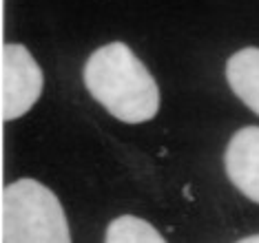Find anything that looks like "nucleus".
<instances>
[{"instance_id": "3", "label": "nucleus", "mask_w": 259, "mask_h": 243, "mask_svg": "<svg viewBox=\"0 0 259 243\" xmlns=\"http://www.w3.org/2000/svg\"><path fill=\"white\" fill-rule=\"evenodd\" d=\"M45 86L42 69L27 46H0V115L3 120H18L33 109Z\"/></svg>"}, {"instance_id": "6", "label": "nucleus", "mask_w": 259, "mask_h": 243, "mask_svg": "<svg viewBox=\"0 0 259 243\" xmlns=\"http://www.w3.org/2000/svg\"><path fill=\"white\" fill-rule=\"evenodd\" d=\"M104 243H166V241L149 221L133 215H124L109 223Z\"/></svg>"}, {"instance_id": "5", "label": "nucleus", "mask_w": 259, "mask_h": 243, "mask_svg": "<svg viewBox=\"0 0 259 243\" xmlns=\"http://www.w3.org/2000/svg\"><path fill=\"white\" fill-rule=\"evenodd\" d=\"M226 80L235 95L259 115V46H246L228 58Z\"/></svg>"}, {"instance_id": "2", "label": "nucleus", "mask_w": 259, "mask_h": 243, "mask_svg": "<svg viewBox=\"0 0 259 243\" xmlns=\"http://www.w3.org/2000/svg\"><path fill=\"white\" fill-rule=\"evenodd\" d=\"M3 243H71L60 201L45 183L18 179L0 195Z\"/></svg>"}, {"instance_id": "4", "label": "nucleus", "mask_w": 259, "mask_h": 243, "mask_svg": "<svg viewBox=\"0 0 259 243\" xmlns=\"http://www.w3.org/2000/svg\"><path fill=\"white\" fill-rule=\"evenodd\" d=\"M224 168L233 186L259 204V126H244L233 135L224 153Z\"/></svg>"}, {"instance_id": "1", "label": "nucleus", "mask_w": 259, "mask_h": 243, "mask_svg": "<svg viewBox=\"0 0 259 243\" xmlns=\"http://www.w3.org/2000/svg\"><path fill=\"white\" fill-rule=\"evenodd\" d=\"M82 78L93 100L124 124H144L160 111L157 82L124 42H111L93 51Z\"/></svg>"}, {"instance_id": "7", "label": "nucleus", "mask_w": 259, "mask_h": 243, "mask_svg": "<svg viewBox=\"0 0 259 243\" xmlns=\"http://www.w3.org/2000/svg\"><path fill=\"white\" fill-rule=\"evenodd\" d=\"M237 243H259V234H255V236H246V239H241V241H237Z\"/></svg>"}]
</instances>
